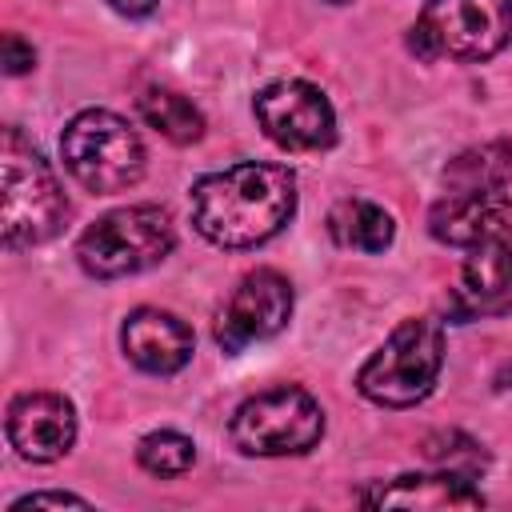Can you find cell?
Listing matches in <instances>:
<instances>
[{"mask_svg": "<svg viewBox=\"0 0 512 512\" xmlns=\"http://www.w3.org/2000/svg\"><path fill=\"white\" fill-rule=\"evenodd\" d=\"M32 64H36L32 44H24L16 32H8V36H4V72H8V76H20V72H28Z\"/></svg>", "mask_w": 512, "mask_h": 512, "instance_id": "obj_20", "label": "cell"}, {"mask_svg": "<svg viewBox=\"0 0 512 512\" xmlns=\"http://www.w3.org/2000/svg\"><path fill=\"white\" fill-rule=\"evenodd\" d=\"M444 188L508 212L512 208V140H492L448 160Z\"/></svg>", "mask_w": 512, "mask_h": 512, "instance_id": "obj_14", "label": "cell"}, {"mask_svg": "<svg viewBox=\"0 0 512 512\" xmlns=\"http://www.w3.org/2000/svg\"><path fill=\"white\" fill-rule=\"evenodd\" d=\"M456 304L464 316H500L512 308V240L508 232L468 248L460 268Z\"/></svg>", "mask_w": 512, "mask_h": 512, "instance_id": "obj_13", "label": "cell"}, {"mask_svg": "<svg viewBox=\"0 0 512 512\" xmlns=\"http://www.w3.org/2000/svg\"><path fill=\"white\" fill-rule=\"evenodd\" d=\"M24 508H88V500L72 496V492H28V496L12 500L8 512H24Z\"/></svg>", "mask_w": 512, "mask_h": 512, "instance_id": "obj_19", "label": "cell"}, {"mask_svg": "<svg viewBox=\"0 0 512 512\" xmlns=\"http://www.w3.org/2000/svg\"><path fill=\"white\" fill-rule=\"evenodd\" d=\"M8 444L32 464H52L76 444V408L60 392H20L4 416Z\"/></svg>", "mask_w": 512, "mask_h": 512, "instance_id": "obj_10", "label": "cell"}, {"mask_svg": "<svg viewBox=\"0 0 512 512\" xmlns=\"http://www.w3.org/2000/svg\"><path fill=\"white\" fill-rule=\"evenodd\" d=\"M156 4H160V0H108V8H112V12H120V16H128V20L148 16Z\"/></svg>", "mask_w": 512, "mask_h": 512, "instance_id": "obj_21", "label": "cell"}, {"mask_svg": "<svg viewBox=\"0 0 512 512\" xmlns=\"http://www.w3.org/2000/svg\"><path fill=\"white\" fill-rule=\"evenodd\" d=\"M68 220V196L48 160L16 132L0 136V236L4 248H36Z\"/></svg>", "mask_w": 512, "mask_h": 512, "instance_id": "obj_2", "label": "cell"}, {"mask_svg": "<svg viewBox=\"0 0 512 512\" xmlns=\"http://www.w3.org/2000/svg\"><path fill=\"white\" fill-rule=\"evenodd\" d=\"M408 40L428 60H488L512 40V0H428Z\"/></svg>", "mask_w": 512, "mask_h": 512, "instance_id": "obj_7", "label": "cell"}, {"mask_svg": "<svg viewBox=\"0 0 512 512\" xmlns=\"http://www.w3.org/2000/svg\"><path fill=\"white\" fill-rule=\"evenodd\" d=\"M292 316V284L272 272V268H256L248 272L228 304L216 316V344L224 352H244L248 344H260L268 336H276Z\"/></svg>", "mask_w": 512, "mask_h": 512, "instance_id": "obj_9", "label": "cell"}, {"mask_svg": "<svg viewBox=\"0 0 512 512\" xmlns=\"http://www.w3.org/2000/svg\"><path fill=\"white\" fill-rule=\"evenodd\" d=\"M428 232L440 240V244H452V248H476L492 236L504 232V212L500 208H488L472 196H460V192H448L444 200L432 204L428 212Z\"/></svg>", "mask_w": 512, "mask_h": 512, "instance_id": "obj_15", "label": "cell"}, {"mask_svg": "<svg viewBox=\"0 0 512 512\" xmlns=\"http://www.w3.org/2000/svg\"><path fill=\"white\" fill-rule=\"evenodd\" d=\"M336 244L356 252H384L396 240V220L372 200H340L328 216Z\"/></svg>", "mask_w": 512, "mask_h": 512, "instance_id": "obj_16", "label": "cell"}, {"mask_svg": "<svg viewBox=\"0 0 512 512\" xmlns=\"http://www.w3.org/2000/svg\"><path fill=\"white\" fill-rule=\"evenodd\" d=\"M360 504L368 508H428V512H452V508H484L480 488L456 468L444 472H404L396 480H380L360 492Z\"/></svg>", "mask_w": 512, "mask_h": 512, "instance_id": "obj_12", "label": "cell"}, {"mask_svg": "<svg viewBox=\"0 0 512 512\" xmlns=\"http://www.w3.org/2000/svg\"><path fill=\"white\" fill-rule=\"evenodd\" d=\"M172 244H176V228L164 208L128 204V208L104 212L96 224L80 232L76 260L96 280H120V276L156 268L172 252Z\"/></svg>", "mask_w": 512, "mask_h": 512, "instance_id": "obj_5", "label": "cell"}, {"mask_svg": "<svg viewBox=\"0 0 512 512\" xmlns=\"http://www.w3.org/2000/svg\"><path fill=\"white\" fill-rule=\"evenodd\" d=\"M328 4H344V0H328Z\"/></svg>", "mask_w": 512, "mask_h": 512, "instance_id": "obj_22", "label": "cell"}, {"mask_svg": "<svg viewBox=\"0 0 512 512\" xmlns=\"http://www.w3.org/2000/svg\"><path fill=\"white\" fill-rule=\"evenodd\" d=\"M60 156L64 168L76 176V184L96 196L132 188L144 176V160H148L140 132L108 108H88L72 116L60 136Z\"/></svg>", "mask_w": 512, "mask_h": 512, "instance_id": "obj_4", "label": "cell"}, {"mask_svg": "<svg viewBox=\"0 0 512 512\" xmlns=\"http://www.w3.org/2000/svg\"><path fill=\"white\" fill-rule=\"evenodd\" d=\"M444 368V328L428 316L404 320L356 372V388L364 400L380 408H412L420 404Z\"/></svg>", "mask_w": 512, "mask_h": 512, "instance_id": "obj_3", "label": "cell"}, {"mask_svg": "<svg viewBox=\"0 0 512 512\" xmlns=\"http://www.w3.org/2000/svg\"><path fill=\"white\" fill-rule=\"evenodd\" d=\"M124 356L152 376H172L192 360V328L164 308H136L120 328Z\"/></svg>", "mask_w": 512, "mask_h": 512, "instance_id": "obj_11", "label": "cell"}, {"mask_svg": "<svg viewBox=\"0 0 512 512\" xmlns=\"http://www.w3.org/2000/svg\"><path fill=\"white\" fill-rule=\"evenodd\" d=\"M232 444L244 456H300L324 436V408L296 384H276L248 396L228 424Z\"/></svg>", "mask_w": 512, "mask_h": 512, "instance_id": "obj_6", "label": "cell"}, {"mask_svg": "<svg viewBox=\"0 0 512 512\" xmlns=\"http://www.w3.org/2000/svg\"><path fill=\"white\" fill-rule=\"evenodd\" d=\"M140 116H144L148 128H156V132H160L164 140H172V144H196V140L204 136V116H200V108H196L188 96L172 92V88H148V92L140 96Z\"/></svg>", "mask_w": 512, "mask_h": 512, "instance_id": "obj_17", "label": "cell"}, {"mask_svg": "<svg viewBox=\"0 0 512 512\" xmlns=\"http://www.w3.org/2000/svg\"><path fill=\"white\" fill-rule=\"evenodd\" d=\"M136 460H140V468L152 472V476H184V472L196 464V444H192L184 432L160 428V432H148V436L136 444Z\"/></svg>", "mask_w": 512, "mask_h": 512, "instance_id": "obj_18", "label": "cell"}, {"mask_svg": "<svg viewBox=\"0 0 512 512\" xmlns=\"http://www.w3.org/2000/svg\"><path fill=\"white\" fill-rule=\"evenodd\" d=\"M252 112L264 136L284 152H320L336 140V112L308 80H272L256 92Z\"/></svg>", "mask_w": 512, "mask_h": 512, "instance_id": "obj_8", "label": "cell"}, {"mask_svg": "<svg viewBox=\"0 0 512 512\" xmlns=\"http://www.w3.org/2000/svg\"><path fill=\"white\" fill-rule=\"evenodd\" d=\"M296 212V176L284 164H232L196 180L192 224L216 248H256Z\"/></svg>", "mask_w": 512, "mask_h": 512, "instance_id": "obj_1", "label": "cell"}]
</instances>
